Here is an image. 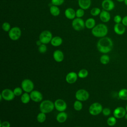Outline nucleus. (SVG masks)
Instances as JSON below:
<instances>
[{"label": "nucleus", "instance_id": "obj_1", "mask_svg": "<svg viewBox=\"0 0 127 127\" xmlns=\"http://www.w3.org/2000/svg\"><path fill=\"white\" fill-rule=\"evenodd\" d=\"M97 48L99 52L103 54H107L111 52L113 48L112 40L108 37L101 38L97 43Z\"/></svg>", "mask_w": 127, "mask_h": 127}, {"label": "nucleus", "instance_id": "obj_2", "mask_svg": "<svg viewBox=\"0 0 127 127\" xmlns=\"http://www.w3.org/2000/svg\"><path fill=\"white\" fill-rule=\"evenodd\" d=\"M108 33V28L107 26L103 23H99L91 30L92 34L95 37L102 38L106 36Z\"/></svg>", "mask_w": 127, "mask_h": 127}, {"label": "nucleus", "instance_id": "obj_3", "mask_svg": "<svg viewBox=\"0 0 127 127\" xmlns=\"http://www.w3.org/2000/svg\"><path fill=\"white\" fill-rule=\"evenodd\" d=\"M40 110L45 114L49 113L53 111L55 108L54 103L49 100H45L42 101L40 105Z\"/></svg>", "mask_w": 127, "mask_h": 127}, {"label": "nucleus", "instance_id": "obj_4", "mask_svg": "<svg viewBox=\"0 0 127 127\" xmlns=\"http://www.w3.org/2000/svg\"><path fill=\"white\" fill-rule=\"evenodd\" d=\"M52 38L53 35L52 33L47 30L42 31L39 37V40H40L42 44H47L51 42Z\"/></svg>", "mask_w": 127, "mask_h": 127}, {"label": "nucleus", "instance_id": "obj_5", "mask_svg": "<svg viewBox=\"0 0 127 127\" xmlns=\"http://www.w3.org/2000/svg\"><path fill=\"white\" fill-rule=\"evenodd\" d=\"M21 30L19 27L14 26L12 27L8 32V36L12 41L18 40L21 37Z\"/></svg>", "mask_w": 127, "mask_h": 127}, {"label": "nucleus", "instance_id": "obj_6", "mask_svg": "<svg viewBox=\"0 0 127 127\" xmlns=\"http://www.w3.org/2000/svg\"><path fill=\"white\" fill-rule=\"evenodd\" d=\"M102 105L98 103L95 102L92 103L89 108V113L93 116H96L100 114L103 110Z\"/></svg>", "mask_w": 127, "mask_h": 127}, {"label": "nucleus", "instance_id": "obj_7", "mask_svg": "<svg viewBox=\"0 0 127 127\" xmlns=\"http://www.w3.org/2000/svg\"><path fill=\"white\" fill-rule=\"evenodd\" d=\"M71 25L72 28L75 31H81L83 30L85 27V22L81 18H75L72 20Z\"/></svg>", "mask_w": 127, "mask_h": 127}, {"label": "nucleus", "instance_id": "obj_8", "mask_svg": "<svg viewBox=\"0 0 127 127\" xmlns=\"http://www.w3.org/2000/svg\"><path fill=\"white\" fill-rule=\"evenodd\" d=\"M21 88L25 92L30 93L34 88V85L32 80L29 79H25L21 82Z\"/></svg>", "mask_w": 127, "mask_h": 127}, {"label": "nucleus", "instance_id": "obj_9", "mask_svg": "<svg viewBox=\"0 0 127 127\" xmlns=\"http://www.w3.org/2000/svg\"><path fill=\"white\" fill-rule=\"evenodd\" d=\"M75 96L77 100L80 101H85L89 98V94L86 90L80 89L76 92Z\"/></svg>", "mask_w": 127, "mask_h": 127}, {"label": "nucleus", "instance_id": "obj_10", "mask_svg": "<svg viewBox=\"0 0 127 127\" xmlns=\"http://www.w3.org/2000/svg\"><path fill=\"white\" fill-rule=\"evenodd\" d=\"M0 95L2 96V99H3L4 100L8 101L12 100L15 96L14 94L13 91L8 88H5L3 89L1 91Z\"/></svg>", "mask_w": 127, "mask_h": 127}, {"label": "nucleus", "instance_id": "obj_11", "mask_svg": "<svg viewBox=\"0 0 127 127\" xmlns=\"http://www.w3.org/2000/svg\"><path fill=\"white\" fill-rule=\"evenodd\" d=\"M55 108L59 112H64L67 108L66 102L62 99H57L54 102Z\"/></svg>", "mask_w": 127, "mask_h": 127}, {"label": "nucleus", "instance_id": "obj_12", "mask_svg": "<svg viewBox=\"0 0 127 127\" xmlns=\"http://www.w3.org/2000/svg\"><path fill=\"white\" fill-rule=\"evenodd\" d=\"M127 113L126 109L123 107H118L113 111V116L117 119H122L124 118Z\"/></svg>", "mask_w": 127, "mask_h": 127}, {"label": "nucleus", "instance_id": "obj_13", "mask_svg": "<svg viewBox=\"0 0 127 127\" xmlns=\"http://www.w3.org/2000/svg\"><path fill=\"white\" fill-rule=\"evenodd\" d=\"M31 99L35 102H40L42 101L43 96L42 94L38 90H33L30 93Z\"/></svg>", "mask_w": 127, "mask_h": 127}, {"label": "nucleus", "instance_id": "obj_14", "mask_svg": "<svg viewBox=\"0 0 127 127\" xmlns=\"http://www.w3.org/2000/svg\"><path fill=\"white\" fill-rule=\"evenodd\" d=\"M101 6L104 10L110 11L115 8V5L112 0H103L102 2Z\"/></svg>", "mask_w": 127, "mask_h": 127}, {"label": "nucleus", "instance_id": "obj_15", "mask_svg": "<svg viewBox=\"0 0 127 127\" xmlns=\"http://www.w3.org/2000/svg\"><path fill=\"white\" fill-rule=\"evenodd\" d=\"M126 30V26L122 23H116L114 26V31L118 35H123L125 33Z\"/></svg>", "mask_w": 127, "mask_h": 127}, {"label": "nucleus", "instance_id": "obj_16", "mask_svg": "<svg viewBox=\"0 0 127 127\" xmlns=\"http://www.w3.org/2000/svg\"><path fill=\"white\" fill-rule=\"evenodd\" d=\"M77 74L74 72L71 71L68 73L65 76V80L69 84H72L75 83L77 79Z\"/></svg>", "mask_w": 127, "mask_h": 127}, {"label": "nucleus", "instance_id": "obj_17", "mask_svg": "<svg viewBox=\"0 0 127 127\" xmlns=\"http://www.w3.org/2000/svg\"><path fill=\"white\" fill-rule=\"evenodd\" d=\"M99 18L101 21L104 23H107L110 20L111 15L109 11L103 9L99 14Z\"/></svg>", "mask_w": 127, "mask_h": 127}, {"label": "nucleus", "instance_id": "obj_18", "mask_svg": "<svg viewBox=\"0 0 127 127\" xmlns=\"http://www.w3.org/2000/svg\"><path fill=\"white\" fill-rule=\"evenodd\" d=\"M53 58L54 60L58 63L62 62L64 59V55L63 52L60 50L55 51L53 53Z\"/></svg>", "mask_w": 127, "mask_h": 127}, {"label": "nucleus", "instance_id": "obj_19", "mask_svg": "<svg viewBox=\"0 0 127 127\" xmlns=\"http://www.w3.org/2000/svg\"><path fill=\"white\" fill-rule=\"evenodd\" d=\"M64 15L68 19H74L76 16V11L72 8L68 7L65 10Z\"/></svg>", "mask_w": 127, "mask_h": 127}, {"label": "nucleus", "instance_id": "obj_20", "mask_svg": "<svg viewBox=\"0 0 127 127\" xmlns=\"http://www.w3.org/2000/svg\"><path fill=\"white\" fill-rule=\"evenodd\" d=\"M78 4L80 8L86 10L88 9L91 4V0H78Z\"/></svg>", "mask_w": 127, "mask_h": 127}, {"label": "nucleus", "instance_id": "obj_21", "mask_svg": "<svg viewBox=\"0 0 127 127\" xmlns=\"http://www.w3.org/2000/svg\"><path fill=\"white\" fill-rule=\"evenodd\" d=\"M85 27L88 29H92L96 25L95 20L92 17L89 18L85 21Z\"/></svg>", "mask_w": 127, "mask_h": 127}, {"label": "nucleus", "instance_id": "obj_22", "mask_svg": "<svg viewBox=\"0 0 127 127\" xmlns=\"http://www.w3.org/2000/svg\"><path fill=\"white\" fill-rule=\"evenodd\" d=\"M67 118V115L64 112H60L56 117L57 121L60 123H63L66 121Z\"/></svg>", "mask_w": 127, "mask_h": 127}, {"label": "nucleus", "instance_id": "obj_23", "mask_svg": "<svg viewBox=\"0 0 127 127\" xmlns=\"http://www.w3.org/2000/svg\"><path fill=\"white\" fill-rule=\"evenodd\" d=\"M50 43L53 46L58 47L63 43V39L60 36H55L53 37Z\"/></svg>", "mask_w": 127, "mask_h": 127}, {"label": "nucleus", "instance_id": "obj_24", "mask_svg": "<svg viewBox=\"0 0 127 127\" xmlns=\"http://www.w3.org/2000/svg\"><path fill=\"white\" fill-rule=\"evenodd\" d=\"M50 12L54 16H58L60 14V10L58 6L52 5L50 8Z\"/></svg>", "mask_w": 127, "mask_h": 127}, {"label": "nucleus", "instance_id": "obj_25", "mask_svg": "<svg viewBox=\"0 0 127 127\" xmlns=\"http://www.w3.org/2000/svg\"><path fill=\"white\" fill-rule=\"evenodd\" d=\"M119 98L122 100H127V89L122 88L118 92Z\"/></svg>", "mask_w": 127, "mask_h": 127}, {"label": "nucleus", "instance_id": "obj_26", "mask_svg": "<svg viewBox=\"0 0 127 127\" xmlns=\"http://www.w3.org/2000/svg\"><path fill=\"white\" fill-rule=\"evenodd\" d=\"M20 99H21V102L23 104H27L29 103L30 101V100L31 99L30 94H29L28 93H27V92H25L23 93L21 95Z\"/></svg>", "mask_w": 127, "mask_h": 127}, {"label": "nucleus", "instance_id": "obj_27", "mask_svg": "<svg viewBox=\"0 0 127 127\" xmlns=\"http://www.w3.org/2000/svg\"><path fill=\"white\" fill-rule=\"evenodd\" d=\"M100 63L103 64H107L110 62V57L108 55L104 54L102 55L100 58Z\"/></svg>", "mask_w": 127, "mask_h": 127}, {"label": "nucleus", "instance_id": "obj_28", "mask_svg": "<svg viewBox=\"0 0 127 127\" xmlns=\"http://www.w3.org/2000/svg\"><path fill=\"white\" fill-rule=\"evenodd\" d=\"M46 119V114L43 112L39 113L37 116V120L40 123H44Z\"/></svg>", "mask_w": 127, "mask_h": 127}, {"label": "nucleus", "instance_id": "obj_29", "mask_svg": "<svg viewBox=\"0 0 127 127\" xmlns=\"http://www.w3.org/2000/svg\"><path fill=\"white\" fill-rule=\"evenodd\" d=\"M107 123L109 126L113 127L117 123V118H116L114 116L110 117L107 120Z\"/></svg>", "mask_w": 127, "mask_h": 127}, {"label": "nucleus", "instance_id": "obj_30", "mask_svg": "<svg viewBox=\"0 0 127 127\" xmlns=\"http://www.w3.org/2000/svg\"><path fill=\"white\" fill-rule=\"evenodd\" d=\"M73 108L75 111H79L82 110L83 108V105L81 101L79 100H76L73 103Z\"/></svg>", "mask_w": 127, "mask_h": 127}, {"label": "nucleus", "instance_id": "obj_31", "mask_svg": "<svg viewBox=\"0 0 127 127\" xmlns=\"http://www.w3.org/2000/svg\"><path fill=\"white\" fill-rule=\"evenodd\" d=\"M78 76L80 78H86L88 75V71L86 69H80L77 73Z\"/></svg>", "mask_w": 127, "mask_h": 127}, {"label": "nucleus", "instance_id": "obj_32", "mask_svg": "<svg viewBox=\"0 0 127 127\" xmlns=\"http://www.w3.org/2000/svg\"><path fill=\"white\" fill-rule=\"evenodd\" d=\"M101 9L98 7H93L90 10V14L93 16H97L100 14L101 13Z\"/></svg>", "mask_w": 127, "mask_h": 127}, {"label": "nucleus", "instance_id": "obj_33", "mask_svg": "<svg viewBox=\"0 0 127 127\" xmlns=\"http://www.w3.org/2000/svg\"><path fill=\"white\" fill-rule=\"evenodd\" d=\"M1 27L3 31H4L5 32H8L9 31V30L11 28L10 24L7 22H3L2 24Z\"/></svg>", "mask_w": 127, "mask_h": 127}, {"label": "nucleus", "instance_id": "obj_34", "mask_svg": "<svg viewBox=\"0 0 127 127\" xmlns=\"http://www.w3.org/2000/svg\"><path fill=\"white\" fill-rule=\"evenodd\" d=\"M84 15V10L80 8L76 10V17L77 18H81Z\"/></svg>", "mask_w": 127, "mask_h": 127}, {"label": "nucleus", "instance_id": "obj_35", "mask_svg": "<svg viewBox=\"0 0 127 127\" xmlns=\"http://www.w3.org/2000/svg\"><path fill=\"white\" fill-rule=\"evenodd\" d=\"M47 50V47L46 44H42L40 46H38V51L41 54H44L46 53Z\"/></svg>", "mask_w": 127, "mask_h": 127}, {"label": "nucleus", "instance_id": "obj_36", "mask_svg": "<svg viewBox=\"0 0 127 127\" xmlns=\"http://www.w3.org/2000/svg\"><path fill=\"white\" fill-rule=\"evenodd\" d=\"M13 91L14 95L16 96H19L22 94L23 89H22V88H20L19 87H17L15 88Z\"/></svg>", "mask_w": 127, "mask_h": 127}, {"label": "nucleus", "instance_id": "obj_37", "mask_svg": "<svg viewBox=\"0 0 127 127\" xmlns=\"http://www.w3.org/2000/svg\"><path fill=\"white\" fill-rule=\"evenodd\" d=\"M64 1V0H51V3L53 5L60 6L62 5Z\"/></svg>", "mask_w": 127, "mask_h": 127}, {"label": "nucleus", "instance_id": "obj_38", "mask_svg": "<svg viewBox=\"0 0 127 127\" xmlns=\"http://www.w3.org/2000/svg\"><path fill=\"white\" fill-rule=\"evenodd\" d=\"M102 113L104 116H108L111 114V111L109 108H104L103 109Z\"/></svg>", "mask_w": 127, "mask_h": 127}, {"label": "nucleus", "instance_id": "obj_39", "mask_svg": "<svg viewBox=\"0 0 127 127\" xmlns=\"http://www.w3.org/2000/svg\"><path fill=\"white\" fill-rule=\"evenodd\" d=\"M122 17L120 15H116L114 17V21L115 23H122Z\"/></svg>", "mask_w": 127, "mask_h": 127}, {"label": "nucleus", "instance_id": "obj_40", "mask_svg": "<svg viewBox=\"0 0 127 127\" xmlns=\"http://www.w3.org/2000/svg\"><path fill=\"white\" fill-rule=\"evenodd\" d=\"M0 127H10V124L8 121L0 122Z\"/></svg>", "mask_w": 127, "mask_h": 127}, {"label": "nucleus", "instance_id": "obj_41", "mask_svg": "<svg viewBox=\"0 0 127 127\" xmlns=\"http://www.w3.org/2000/svg\"><path fill=\"white\" fill-rule=\"evenodd\" d=\"M122 23L126 27H127V15H126L123 17Z\"/></svg>", "mask_w": 127, "mask_h": 127}, {"label": "nucleus", "instance_id": "obj_42", "mask_svg": "<svg viewBox=\"0 0 127 127\" xmlns=\"http://www.w3.org/2000/svg\"><path fill=\"white\" fill-rule=\"evenodd\" d=\"M42 44V42L40 41V40H38V41H36V44H37V45L38 46H40Z\"/></svg>", "mask_w": 127, "mask_h": 127}, {"label": "nucleus", "instance_id": "obj_43", "mask_svg": "<svg viewBox=\"0 0 127 127\" xmlns=\"http://www.w3.org/2000/svg\"><path fill=\"white\" fill-rule=\"evenodd\" d=\"M124 2L126 6H127V0H125L124 1Z\"/></svg>", "mask_w": 127, "mask_h": 127}, {"label": "nucleus", "instance_id": "obj_44", "mask_svg": "<svg viewBox=\"0 0 127 127\" xmlns=\"http://www.w3.org/2000/svg\"><path fill=\"white\" fill-rule=\"evenodd\" d=\"M118 2H124L125 0H116Z\"/></svg>", "mask_w": 127, "mask_h": 127}, {"label": "nucleus", "instance_id": "obj_45", "mask_svg": "<svg viewBox=\"0 0 127 127\" xmlns=\"http://www.w3.org/2000/svg\"><path fill=\"white\" fill-rule=\"evenodd\" d=\"M124 118H125V119H126V120H127V113L126 114V115H125V117H124Z\"/></svg>", "mask_w": 127, "mask_h": 127}, {"label": "nucleus", "instance_id": "obj_46", "mask_svg": "<svg viewBox=\"0 0 127 127\" xmlns=\"http://www.w3.org/2000/svg\"><path fill=\"white\" fill-rule=\"evenodd\" d=\"M125 109H126V112H127V105H126V108H125Z\"/></svg>", "mask_w": 127, "mask_h": 127}, {"label": "nucleus", "instance_id": "obj_47", "mask_svg": "<svg viewBox=\"0 0 127 127\" xmlns=\"http://www.w3.org/2000/svg\"></svg>", "mask_w": 127, "mask_h": 127}]
</instances>
